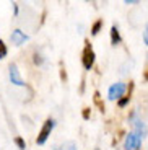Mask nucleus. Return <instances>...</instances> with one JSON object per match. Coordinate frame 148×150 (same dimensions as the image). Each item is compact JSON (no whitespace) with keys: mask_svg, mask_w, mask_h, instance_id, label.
Wrapping results in <instances>:
<instances>
[{"mask_svg":"<svg viewBox=\"0 0 148 150\" xmlns=\"http://www.w3.org/2000/svg\"><path fill=\"white\" fill-rule=\"evenodd\" d=\"M54 126H56L54 119H47L44 124H42V129H41V132H39V135H37V139H36V144H37V145H42V144L47 140V137L51 135Z\"/></svg>","mask_w":148,"mask_h":150,"instance_id":"obj_1","label":"nucleus"},{"mask_svg":"<svg viewBox=\"0 0 148 150\" xmlns=\"http://www.w3.org/2000/svg\"><path fill=\"white\" fill-rule=\"evenodd\" d=\"M94 51H93L91 44L90 42H86L85 44V49H83V67L86 69V70H90V69L93 67V64H94Z\"/></svg>","mask_w":148,"mask_h":150,"instance_id":"obj_2","label":"nucleus"},{"mask_svg":"<svg viewBox=\"0 0 148 150\" xmlns=\"http://www.w3.org/2000/svg\"><path fill=\"white\" fill-rule=\"evenodd\" d=\"M142 145V137L137 135L135 132H130L129 135L125 137V144H124V149L125 150H138Z\"/></svg>","mask_w":148,"mask_h":150,"instance_id":"obj_3","label":"nucleus"},{"mask_svg":"<svg viewBox=\"0 0 148 150\" xmlns=\"http://www.w3.org/2000/svg\"><path fill=\"white\" fill-rule=\"evenodd\" d=\"M124 93H125V85L119 82V83H114V85L109 88L107 96H109V100H111V101H114V100H119L121 96H124Z\"/></svg>","mask_w":148,"mask_h":150,"instance_id":"obj_4","label":"nucleus"},{"mask_svg":"<svg viewBox=\"0 0 148 150\" xmlns=\"http://www.w3.org/2000/svg\"><path fill=\"white\" fill-rule=\"evenodd\" d=\"M10 80H11V83H13V85H16V86H23V85H25V82H23V79H21V75H20L18 67H16L15 64L10 65Z\"/></svg>","mask_w":148,"mask_h":150,"instance_id":"obj_5","label":"nucleus"},{"mask_svg":"<svg viewBox=\"0 0 148 150\" xmlns=\"http://www.w3.org/2000/svg\"><path fill=\"white\" fill-rule=\"evenodd\" d=\"M132 126H133V132H135L137 135H140L142 139H143L145 135L148 134V127H147V124H145L142 119H135V121L132 122Z\"/></svg>","mask_w":148,"mask_h":150,"instance_id":"obj_6","label":"nucleus"},{"mask_svg":"<svg viewBox=\"0 0 148 150\" xmlns=\"http://www.w3.org/2000/svg\"><path fill=\"white\" fill-rule=\"evenodd\" d=\"M10 39H11V42H13L15 46H21L25 41H28V36H26L21 30H15L13 33H11Z\"/></svg>","mask_w":148,"mask_h":150,"instance_id":"obj_7","label":"nucleus"},{"mask_svg":"<svg viewBox=\"0 0 148 150\" xmlns=\"http://www.w3.org/2000/svg\"><path fill=\"white\" fill-rule=\"evenodd\" d=\"M111 42H112L114 46L121 42V36H119V30H117V26H112V28H111Z\"/></svg>","mask_w":148,"mask_h":150,"instance_id":"obj_8","label":"nucleus"},{"mask_svg":"<svg viewBox=\"0 0 148 150\" xmlns=\"http://www.w3.org/2000/svg\"><path fill=\"white\" fill-rule=\"evenodd\" d=\"M59 150H77V142H73V140H67V142H63L62 145L59 147Z\"/></svg>","mask_w":148,"mask_h":150,"instance_id":"obj_9","label":"nucleus"},{"mask_svg":"<svg viewBox=\"0 0 148 150\" xmlns=\"http://www.w3.org/2000/svg\"><path fill=\"white\" fill-rule=\"evenodd\" d=\"M101 26H103V20H98V21L93 25L91 33H93V34H98V33H99V28H101Z\"/></svg>","mask_w":148,"mask_h":150,"instance_id":"obj_10","label":"nucleus"},{"mask_svg":"<svg viewBox=\"0 0 148 150\" xmlns=\"http://www.w3.org/2000/svg\"><path fill=\"white\" fill-rule=\"evenodd\" d=\"M7 46H5V42L2 41V39H0V59H4L5 56H7Z\"/></svg>","mask_w":148,"mask_h":150,"instance_id":"obj_11","label":"nucleus"},{"mask_svg":"<svg viewBox=\"0 0 148 150\" xmlns=\"http://www.w3.org/2000/svg\"><path fill=\"white\" fill-rule=\"evenodd\" d=\"M15 144L20 147V150H25V149H26V144H25V140H23L21 137H16V139H15Z\"/></svg>","mask_w":148,"mask_h":150,"instance_id":"obj_12","label":"nucleus"},{"mask_svg":"<svg viewBox=\"0 0 148 150\" xmlns=\"http://www.w3.org/2000/svg\"><path fill=\"white\" fill-rule=\"evenodd\" d=\"M143 41H145V44L148 46V23L145 25V31H143Z\"/></svg>","mask_w":148,"mask_h":150,"instance_id":"obj_13","label":"nucleus"},{"mask_svg":"<svg viewBox=\"0 0 148 150\" xmlns=\"http://www.w3.org/2000/svg\"><path fill=\"white\" fill-rule=\"evenodd\" d=\"M34 64H42V59H41V56H39V54H34Z\"/></svg>","mask_w":148,"mask_h":150,"instance_id":"obj_14","label":"nucleus"},{"mask_svg":"<svg viewBox=\"0 0 148 150\" xmlns=\"http://www.w3.org/2000/svg\"><path fill=\"white\" fill-rule=\"evenodd\" d=\"M129 100H130V96H125L124 100H121V101H119V106H125L127 103H129Z\"/></svg>","mask_w":148,"mask_h":150,"instance_id":"obj_15","label":"nucleus"},{"mask_svg":"<svg viewBox=\"0 0 148 150\" xmlns=\"http://www.w3.org/2000/svg\"><path fill=\"white\" fill-rule=\"evenodd\" d=\"M145 80H148V64H147V70H145Z\"/></svg>","mask_w":148,"mask_h":150,"instance_id":"obj_16","label":"nucleus"}]
</instances>
